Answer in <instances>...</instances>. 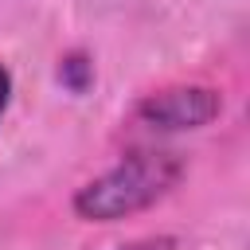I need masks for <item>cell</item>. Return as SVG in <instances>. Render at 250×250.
I'll return each instance as SVG.
<instances>
[{
    "label": "cell",
    "instance_id": "obj_1",
    "mask_svg": "<svg viewBox=\"0 0 250 250\" xmlns=\"http://www.w3.org/2000/svg\"><path fill=\"white\" fill-rule=\"evenodd\" d=\"M184 176V156L172 148H137L129 156H121L113 168H105L102 176L86 180L74 199L70 211L82 223H121L129 215L148 211L152 203H160Z\"/></svg>",
    "mask_w": 250,
    "mask_h": 250
},
{
    "label": "cell",
    "instance_id": "obj_2",
    "mask_svg": "<svg viewBox=\"0 0 250 250\" xmlns=\"http://www.w3.org/2000/svg\"><path fill=\"white\" fill-rule=\"evenodd\" d=\"M137 121L156 129V133H184V129H203L223 113V94L203 82H184V86H164L156 94H145L137 102Z\"/></svg>",
    "mask_w": 250,
    "mask_h": 250
},
{
    "label": "cell",
    "instance_id": "obj_3",
    "mask_svg": "<svg viewBox=\"0 0 250 250\" xmlns=\"http://www.w3.org/2000/svg\"><path fill=\"white\" fill-rule=\"evenodd\" d=\"M59 82L70 90V94H86L90 90V82H94V62L82 55V51H70V55H62L59 59Z\"/></svg>",
    "mask_w": 250,
    "mask_h": 250
},
{
    "label": "cell",
    "instance_id": "obj_4",
    "mask_svg": "<svg viewBox=\"0 0 250 250\" xmlns=\"http://www.w3.org/2000/svg\"><path fill=\"white\" fill-rule=\"evenodd\" d=\"M117 250H180V242L172 234H145V238H133V242L117 246Z\"/></svg>",
    "mask_w": 250,
    "mask_h": 250
},
{
    "label": "cell",
    "instance_id": "obj_5",
    "mask_svg": "<svg viewBox=\"0 0 250 250\" xmlns=\"http://www.w3.org/2000/svg\"><path fill=\"white\" fill-rule=\"evenodd\" d=\"M8 102H12V70L0 62V117L8 113Z\"/></svg>",
    "mask_w": 250,
    "mask_h": 250
}]
</instances>
